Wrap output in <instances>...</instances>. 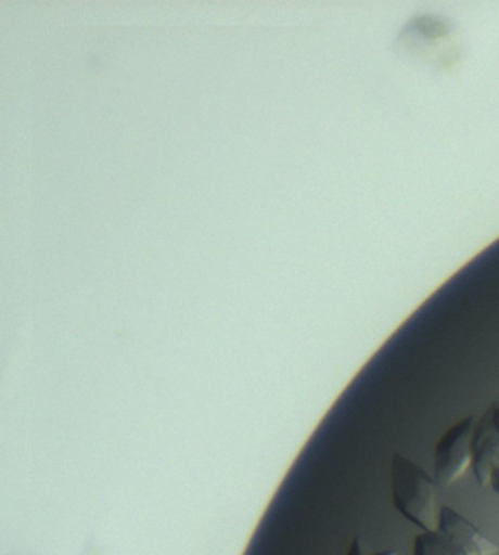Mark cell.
Segmentation results:
<instances>
[{
    "label": "cell",
    "mask_w": 499,
    "mask_h": 555,
    "mask_svg": "<svg viewBox=\"0 0 499 555\" xmlns=\"http://www.w3.org/2000/svg\"><path fill=\"white\" fill-rule=\"evenodd\" d=\"M349 555H366L363 554V546L361 544H354V547H351V552H349ZM376 555H396L394 552H383V554H376Z\"/></svg>",
    "instance_id": "5b68a950"
},
{
    "label": "cell",
    "mask_w": 499,
    "mask_h": 555,
    "mask_svg": "<svg viewBox=\"0 0 499 555\" xmlns=\"http://www.w3.org/2000/svg\"><path fill=\"white\" fill-rule=\"evenodd\" d=\"M499 546L455 508L442 507L435 530L418 534L412 555H498Z\"/></svg>",
    "instance_id": "7a4b0ae2"
},
{
    "label": "cell",
    "mask_w": 499,
    "mask_h": 555,
    "mask_svg": "<svg viewBox=\"0 0 499 555\" xmlns=\"http://www.w3.org/2000/svg\"><path fill=\"white\" fill-rule=\"evenodd\" d=\"M391 493L394 508L406 520L423 532L437 528V481L402 454H394L391 462Z\"/></svg>",
    "instance_id": "6da1fadb"
},
{
    "label": "cell",
    "mask_w": 499,
    "mask_h": 555,
    "mask_svg": "<svg viewBox=\"0 0 499 555\" xmlns=\"http://www.w3.org/2000/svg\"><path fill=\"white\" fill-rule=\"evenodd\" d=\"M472 472L482 489L499 495V403H494L476 423Z\"/></svg>",
    "instance_id": "277c9868"
},
{
    "label": "cell",
    "mask_w": 499,
    "mask_h": 555,
    "mask_svg": "<svg viewBox=\"0 0 499 555\" xmlns=\"http://www.w3.org/2000/svg\"><path fill=\"white\" fill-rule=\"evenodd\" d=\"M474 417H466L443 435L435 447V481L451 488L472 469L474 460Z\"/></svg>",
    "instance_id": "3957f363"
}]
</instances>
